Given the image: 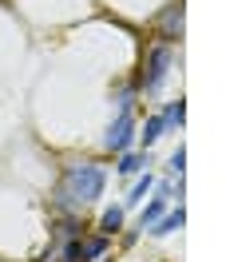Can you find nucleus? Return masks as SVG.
Segmentation results:
<instances>
[{"label":"nucleus","instance_id":"obj_1","mask_svg":"<svg viewBox=\"0 0 226 262\" xmlns=\"http://www.w3.org/2000/svg\"><path fill=\"white\" fill-rule=\"evenodd\" d=\"M103 183H107V175H103L99 163H92V159L67 163L64 175H60V187H56V195H52V207L72 214V211H80V207H87V203H99Z\"/></svg>","mask_w":226,"mask_h":262},{"label":"nucleus","instance_id":"obj_2","mask_svg":"<svg viewBox=\"0 0 226 262\" xmlns=\"http://www.w3.org/2000/svg\"><path fill=\"white\" fill-rule=\"evenodd\" d=\"M171 64H175V48L159 40L155 48L147 52V76L139 80V88H143V92H159L163 80H167V72H171Z\"/></svg>","mask_w":226,"mask_h":262},{"label":"nucleus","instance_id":"obj_3","mask_svg":"<svg viewBox=\"0 0 226 262\" xmlns=\"http://www.w3.org/2000/svg\"><path fill=\"white\" fill-rule=\"evenodd\" d=\"M135 143V115L131 112H119L111 127H107V139H103V147L111 151V155H123V151Z\"/></svg>","mask_w":226,"mask_h":262},{"label":"nucleus","instance_id":"obj_4","mask_svg":"<svg viewBox=\"0 0 226 262\" xmlns=\"http://www.w3.org/2000/svg\"><path fill=\"white\" fill-rule=\"evenodd\" d=\"M155 28H159L163 44H171V40H183V4H171V8H163L159 20H155Z\"/></svg>","mask_w":226,"mask_h":262},{"label":"nucleus","instance_id":"obj_5","mask_svg":"<svg viewBox=\"0 0 226 262\" xmlns=\"http://www.w3.org/2000/svg\"><path fill=\"white\" fill-rule=\"evenodd\" d=\"M183 223H187V211H183V203H178L175 211H163V219L151 227V234H155V238H167V234L183 230Z\"/></svg>","mask_w":226,"mask_h":262},{"label":"nucleus","instance_id":"obj_6","mask_svg":"<svg viewBox=\"0 0 226 262\" xmlns=\"http://www.w3.org/2000/svg\"><path fill=\"white\" fill-rule=\"evenodd\" d=\"M147 167V151H123V159H119V175L131 179V175H139Z\"/></svg>","mask_w":226,"mask_h":262},{"label":"nucleus","instance_id":"obj_7","mask_svg":"<svg viewBox=\"0 0 226 262\" xmlns=\"http://www.w3.org/2000/svg\"><path fill=\"white\" fill-rule=\"evenodd\" d=\"M80 234H83V223L76 219V214H64V219L56 223V238H60V243H67V238H80Z\"/></svg>","mask_w":226,"mask_h":262},{"label":"nucleus","instance_id":"obj_8","mask_svg":"<svg viewBox=\"0 0 226 262\" xmlns=\"http://www.w3.org/2000/svg\"><path fill=\"white\" fill-rule=\"evenodd\" d=\"M163 211H167V203H163V199H151L143 211H139V230H143V227H155V223L163 219Z\"/></svg>","mask_w":226,"mask_h":262},{"label":"nucleus","instance_id":"obj_9","mask_svg":"<svg viewBox=\"0 0 226 262\" xmlns=\"http://www.w3.org/2000/svg\"><path fill=\"white\" fill-rule=\"evenodd\" d=\"M99 230H103V234L123 230V207H107V211L99 214Z\"/></svg>","mask_w":226,"mask_h":262},{"label":"nucleus","instance_id":"obj_10","mask_svg":"<svg viewBox=\"0 0 226 262\" xmlns=\"http://www.w3.org/2000/svg\"><path fill=\"white\" fill-rule=\"evenodd\" d=\"M103 254H107V234H96L83 243V262H99Z\"/></svg>","mask_w":226,"mask_h":262},{"label":"nucleus","instance_id":"obj_11","mask_svg":"<svg viewBox=\"0 0 226 262\" xmlns=\"http://www.w3.org/2000/svg\"><path fill=\"white\" fill-rule=\"evenodd\" d=\"M163 131H167V123H163V115H151L143 123V151L155 143V139H163Z\"/></svg>","mask_w":226,"mask_h":262},{"label":"nucleus","instance_id":"obj_12","mask_svg":"<svg viewBox=\"0 0 226 262\" xmlns=\"http://www.w3.org/2000/svg\"><path fill=\"white\" fill-rule=\"evenodd\" d=\"M151 187H155V179H151V175L143 171V179H139L135 187H131V195H127V207H143V199H147V191H151Z\"/></svg>","mask_w":226,"mask_h":262},{"label":"nucleus","instance_id":"obj_13","mask_svg":"<svg viewBox=\"0 0 226 262\" xmlns=\"http://www.w3.org/2000/svg\"><path fill=\"white\" fill-rule=\"evenodd\" d=\"M60 262H83V238H67L60 250Z\"/></svg>","mask_w":226,"mask_h":262},{"label":"nucleus","instance_id":"obj_14","mask_svg":"<svg viewBox=\"0 0 226 262\" xmlns=\"http://www.w3.org/2000/svg\"><path fill=\"white\" fill-rule=\"evenodd\" d=\"M167 171L183 179V171H187V147H183V143H178V147L171 151V159H167Z\"/></svg>","mask_w":226,"mask_h":262},{"label":"nucleus","instance_id":"obj_15","mask_svg":"<svg viewBox=\"0 0 226 262\" xmlns=\"http://www.w3.org/2000/svg\"><path fill=\"white\" fill-rule=\"evenodd\" d=\"M163 123H167V127H183V99L167 103V112H163Z\"/></svg>","mask_w":226,"mask_h":262},{"label":"nucleus","instance_id":"obj_16","mask_svg":"<svg viewBox=\"0 0 226 262\" xmlns=\"http://www.w3.org/2000/svg\"><path fill=\"white\" fill-rule=\"evenodd\" d=\"M135 96H139V83H127L119 96H115V103H119V112H131V103H135Z\"/></svg>","mask_w":226,"mask_h":262},{"label":"nucleus","instance_id":"obj_17","mask_svg":"<svg viewBox=\"0 0 226 262\" xmlns=\"http://www.w3.org/2000/svg\"><path fill=\"white\" fill-rule=\"evenodd\" d=\"M171 191H175L171 183H159V191H155V199H163V203H167V199H171Z\"/></svg>","mask_w":226,"mask_h":262}]
</instances>
